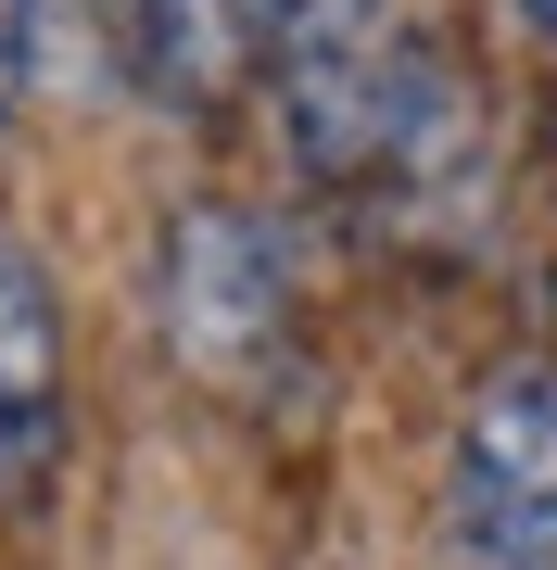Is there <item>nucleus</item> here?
I'll list each match as a JSON object with an SVG mask.
<instances>
[{
    "mask_svg": "<svg viewBox=\"0 0 557 570\" xmlns=\"http://www.w3.org/2000/svg\"><path fill=\"white\" fill-rule=\"evenodd\" d=\"M507 13H519V26H533V39H557V0H507Z\"/></svg>",
    "mask_w": 557,
    "mask_h": 570,
    "instance_id": "423d86ee",
    "label": "nucleus"
},
{
    "mask_svg": "<svg viewBox=\"0 0 557 570\" xmlns=\"http://www.w3.org/2000/svg\"><path fill=\"white\" fill-rule=\"evenodd\" d=\"M127 89H152L166 115H216L267 77V39H253V0H102Z\"/></svg>",
    "mask_w": 557,
    "mask_h": 570,
    "instance_id": "20e7f679",
    "label": "nucleus"
},
{
    "mask_svg": "<svg viewBox=\"0 0 557 570\" xmlns=\"http://www.w3.org/2000/svg\"><path fill=\"white\" fill-rule=\"evenodd\" d=\"M431 570H557V367L519 355L469 393L444 456Z\"/></svg>",
    "mask_w": 557,
    "mask_h": 570,
    "instance_id": "f03ea898",
    "label": "nucleus"
},
{
    "mask_svg": "<svg viewBox=\"0 0 557 570\" xmlns=\"http://www.w3.org/2000/svg\"><path fill=\"white\" fill-rule=\"evenodd\" d=\"M152 317H166V355L203 393H267L291 367V242H279V216L228 204V190H190L166 216V254H152Z\"/></svg>",
    "mask_w": 557,
    "mask_h": 570,
    "instance_id": "f257e3e1",
    "label": "nucleus"
},
{
    "mask_svg": "<svg viewBox=\"0 0 557 570\" xmlns=\"http://www.w3.org/2000/svg\"><path fill=\"white\" fill-rule=\"evenodd\" d=\"M63 469V305L51 266L0 228V508H39Z\"/></svg>",
    "mask_w": 557,
    "mask_h": 570,
    "instance_id": "7ed1b4c3",
    "label": "nucleus"
},
{
    "mask_svg": "<svg viewBox=\"0 0 557 570\" xmlns=\"http://www.w3.org/2000/svg\"><path fill=\"white\" fill-rule=\"evenodd\" d=\"M26 63H39V0H0V127L26 102Z\"/></svg>",
    "mask_w": 557,
    "mask_h": 570,
    "instance_id": "39448f33",
    "label": "nucleus"
}]
</instances>
